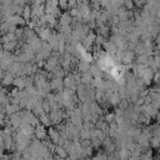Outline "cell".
<instances>
[{
  "instance_id": "obj_5",
  "label": "cell",
  "mask_w": 160,
  "mask_h": 160,
  "mask_svg": "<svg viewBox=\"0 0 160 160\" xmlns=\"http://www.w3.org/2000/svg\"><path fill=\"white\" fill-rule=\"evenodd\" d=\"M14 85H15L16 88H22V86L25 85V81H24L21 78H15V79H14Z\"/></svg>"
},
{
  "instance_id": "obj_6",
  "label": "cell",
  "mask_w": 160,
  "mask_h": 160,
  "mask_svg": "<svg viewBox=\"0 0 160 160\" xmlns=\"http://www.w3.org/2000/svg\"><path fill=\"white\" fill-rule=\"evenodd\" d=\"M22 14H24V18H25V19H28V18L30 16V11H29V8H25V9H24V11H22Z\"/></svg>"
},
{
  "instance_id": "obj_3",
  "label": "cell",
  "mask_w": 160,
  "mask_h": 160,
  "mask_svg": "<svg viewBox=\"0 0 160 160\" xmlns=\"http://www.w3.org/2000/svg\"><path fill=\"white\" fill-rule=\"evenodd\" d=\"M2 138H4L5 149H6V150L11 149V146H12V136H11V135H5V136H2Z\"/></svg>"
},
{
  "instance_id": "obj_7",
  "label": "cell",
  "mask_w": 160,
  "mask_h": 160,
  "mask_svg": "<svg viewBox=\"0 0 160 160\" xmlns=\"http://www.w3.org/2000/svg\"><path fill=\"white\" fill-rule=\"evenodd\" d=\"M36 134H38V136L40 138V136H44V131H42V128H38V130H36Z\"/></svg>"
},
{
  "instance_id": "obj_4",
  "label": "cell",
  "mask_w": 160,
  "mask_h": 160,
  "mask_svg": "<svg viewBox=\"0 0 160 160\" xmlns=\"http://www.w3.org/2000/svg\"><path fill=\"white\" fill-rule=\"evenodd\" d=\"M15 45H16V42H15V41H9V42L4 44V45H2V48H4V51H8V52L12 51V50L15 49Z\"/></svg>"
},
{
  "instance_id": "obj_2",
  "label": "cell",
  "mask_w": 160,
  "mask_h": 160,
  "mask_svg": "<svg viewBox=\"0 0 160 160\" xmlns=\"http://www.w3.org/2000/svg\"><path fill=\"white\" fill-rule=\"evenodd\" d=\"M11 84H14V76L10 75V74H5L2 81H1V85H2V86H9V85H11Z\"/></svg>"
},
{
  "instance_id": "obj_9",
  "label": "cell",
  "mask_w": 160,
  "mask_h": 160,
  "mask_svg": "<svg viewBox=\"0 0 160 160\" xmlns=\"http://www.w3.org/2000/svg\"><path fill=\"white\" fill-rule=\"evenodd\" d=\"M2 89H4V88H2V86H0V92L2 91Z\"/></svg>"
},
{
  "instance_id": "obj_1",
  "label": "cell",
  "mask_w": 160,
  "mask_h": 160,
  "mask_svg": "<svg viewBox=\"0 0 160 160\" xmlns=\"http://www.w3.org/2000/svg\"><path fill=\"white\" fill-rule=\"evenodd\" d=\"M19 110V106L16 104H9L8 106H5V114L6 115H14L16 111Z\"/></svg>"
},
{
  "instance_id": "obj_8",
  "label": "cell",
  "mask_w": 160,
  "mask_h": 160,
  "mask_svg": "<svg viewBox=\"0 0 160 160\" xmlns=\"http://www.w3.org/2000/svg\"><path fill=\"white\" fill-rule=\"evenodd\" d=\"M0 160H8V156H2Z\"/></svg>"
}]
</instances>
